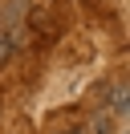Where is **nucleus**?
Returning <instances> with one entry per match:
<instances>
[{"label":"nucleus","instance_id":"nucleus-1","mask_svg":"<svg viewBox=\"0 0 130 134\" xmlns=\"http://www.w3.org/2000/svg\"><path fill=\"white\" fill-rule=\"evenodd\" d=\"M106 110H110V114H126L130 110V85H126V77H118V81L106 85Z\"/></svg>","mask_w":130,"mask_h":134},{"label":"nucleus","instance_id":"nucleus-3","mask_svg":"<svg viewBox=\"0 0 130 134\" xmlns=\"http://www.w3.org/2000/svg\"><path fill=\"white\" fill-rule=\"evenodd\" d=\"M65 134H77V130H65Z\"/></svg>","mask_w":130,"mask_h":134},{"label":"nucleus","instance_id":"nucleus-2","mask_svg":"<svg viewBox=\"0 0 130 134\" xmlns=\"http://www.w3.org/2000/svg\"><path fill=\"white\" fill-rule=\"evenodd\" d=\"M12 53H16V45L8 41V33H4V37H0V69H4L8 61H12Z\"/></svg>","mask_w":130,"mask_h":134}]
</instances>
